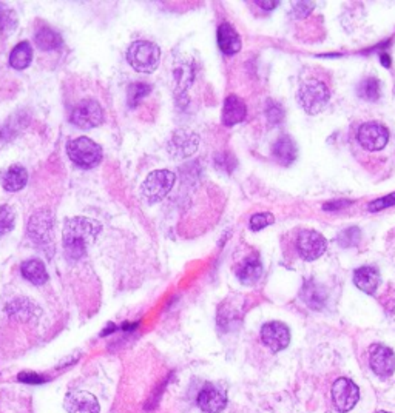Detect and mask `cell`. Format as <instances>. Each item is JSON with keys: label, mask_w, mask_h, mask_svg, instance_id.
<instances>
[{"label": "cell", "mask_w": 395, "mask_h": 413, "mask_svg": "<svg viewBox=\"0 0 395 413\" xmlns=\"http://www.w3.org/2000/svg\"><path fill=\"white\" fill-rule=\"evenodd\" d=\"M100 228L102 227L98 221L84 218V216L67 219L62 232V243L67 256L73 260H78L84 256L87 250L96 241Z\"/></svg>", "instance_id": "1"}, {"label": "cell", "mask_w": 395, "mask_h": 413, "mask_svg": "<svg viewBox=\"0 0 395 413\" xmlns=\"http://www.w3.org/2000/svg\"><path fill=\"white\" fill-rule=\"evenodd\" d=\"M127 60L138 73H153L161 60V49L153 42L136 41L127 52Z\"/></svg>", "instance_id": "2"}, {"label": "cell", "mask_w": 395, "mask_h": 413, "mask_svg": "<svg viewBox=\"0 0 395 413\" xmlns=\"http://www.w3.org/2000/svg\"><path fill=\"white\" fill-rule=\"evenodd\" d=\"M330 99V90L324 82L309 79L299 87L298 100L308 114H318L326 108Z\"/></svg>", "instance_id": "3"}, {"label": "cell", "mask_w": 395, "mask_h": 413, "mask_svg": "<svg viewBox=\"0 0 395 413\" xmlns=\"http://www.w3.org/2000/svg\"><path fill=\"white\" fill-rule=\"evenodd\" d=\"M67 153L73 164L81 168H94L102 161V148L88 137H76L67 144Z\"/></svg>", "instance_id": "4"}, {"label": "cell", "mask_w": 395, "mask_h": 413, "mask_svg": "<svg viewBox=\"0 0 395 413\" xmlns=\"http://www.w3.org/2000/svg\"><path fill=\"white\" fill-rule=\"evenodd\" d=\"M360 399V390L352 379L341 377L334 381L330 387V403L334 410L339 413H348L355 408Z\"/></svg>", "instance_id": "5"}, {"label": "cell", "mask_w": 395, "mask_h": 413, "mask_svg": "<svg viewBox=\"0 0 395 413\" xmlns=\"http://www.w3.org/2000/svg\"><path fill=\"white\" fill-rule=\"evenodd\" d=\"M176 176L169 170H156L147 176V179L144 181L141 192L142 196L149 202H159L162 201L165 196L170 193V190L173 188Z\"/></svg>", "instance_id": "6"}, {"label": "cell", "mask_w": 395, "mask_h": 413, "mask_svg": "<svg viewBox=\"0 0 395 413\" xmlns=\"http://www.w3.org/2000/svg\"><path fill=\"white\" fill-rule=\"evenodd\" d=\"M70 120L76 126H79V129H96V126L104 122V110H102V107L96 100L84 99L74 107Z\"/></svg>", "instance_id": "7"}, {"label": "cell", "mask_w": 395, "mask_h": 413, "mask_svg": "<svg viewBox=\"0 0 395 413\" xmlns=\"http://www.w3.org/2000/svg\"><path fill=\"white\" fill-rule=\"evenodd\" d=\"M369 367L380 379L391 378L395 372V353L383 344H372L367 350Z\"/></svg>", "instance_id": "8"}, {"label": "cell", "mask_w": 395, "mask_h": 413, "mask_svg": "<svg viewBox=\"0 0 395 413\" xmlns=\"http://www.w3.org/2000/svg\"><path fill=\"white\" fill-rule=\"evenodd\" d=\"M360 145L367 151H378L386 147L389 141V131L383 124L367 122L363 124L356 133Z\"/></svg>", "instance_id": "9"}, {"label": "cell", "mask_w": 395, "mask_h": 413, "mask_svg": "<svg viewBox=\"0 0 395 413\" xmlns=\"http://www.w3.org/2000/svg\"><path fill=\"white\" fill-rule=\"evenodd\" d=\"M297 249L301 258L310 263L324 255L328 249V241L315 230H303L297 238Z\"/></svg>", "instance_id": "10"}, {"label": "cell", "mask_w": 395, "mask_h": 413, "mask_svg": "<svg viewBox=\"0 0 395 413\" xmlns=\"http://www.w3.org/2000/svg\"><path fill=\"white\" fill-rule=\"evenodd\" d=\"M261 341L272 352H281L290 344V330L279 321L267 322L261 327Z\"/></svg>", "instance_id": "11"}, {"label": "cell", "mask_w": 395, "mask_h": 413, "mask_svg": "<svg viewBox=\"0 0 395 413\" xmlns=\"http://www.w3.org/2000/svg\"><path fill=\"white\" fill-rule=\"evenodd\" d=\"M63 408L68 413H99L98 399L85 390H72L67 393Z\"/></svg>", "instance_id": "12"}, {"label": "cell", "mask_w": 395, "mask_h": 413, "mask_svg": "<svg viewBox=\"0 0 395 413\" xmlns=\"http://www.w3.org/2000/svg\"><path fill=\"white\" fill-rule=\"evenodd\" d=\"M198 405L206 413H220L226 409L227 397L216 386L206 384L198 395Z\"/></svg>", "instance_id": "13"}, {"label": "cell", "mask_w": 395, "mask_h": 413, "mask_svg": "<svg viewBox=\"0 0 395 413\" xmlns=\"http://www.w3.org/2000/svg\"><path fill=\"white\" fill-rule=\"evenodd\" d=\"M198 144H200V137L195 133L180 130L171 136L169 142V151L173 157H187L195 153Z\"/></svg>", "instance_id": "14"}, {"label": "cell", "mask_w": 395, "mask_h": 413, "mask_svg": "<svg viewBox=\"0 0 395 413\" xmlns=\"http://www.w3.org/2000/svg\"><path fill=\"white\" fill-rule=\"evenodd\" d=\"M51 230H53V219H51L50 212H39L36 213L33 218L30 219L28 225V233L30 238L34 243L45 244L51 241Z\"/></svg>", "instance_id": "15"}, {"label": "cell", "mask_w": 395, "mask_h": 413, "mask_svg": "<svg viewBox=\"0 0 395 413\" xmlns=\"http://www.w3.org/2000/svg\"><path fill=\"white\" fill-rule=\"evenodd\" d=\"M247 114V107L244 100L231 94L224 100V107H222V124L226 126H233L239 122H243Z\"/></svg>", "instance_id": "16"}, {"label": "cell", "mask_w": 395, "mask_h": 413, "mask_svg": "<svg viewBox=\"0 0 395 413\" xmlns=\"http://www.w3.org/2000/svg\"><path fill=\"white\" fill-rule=\"evenodd\" d=\"M218 47L226 56L239 53L241 37L231 23H221L218 28Z\"/></svg>", "instance_id": "17"}, {"label": "cell", "mask_w": 395, "mask_h": 413, "mask_svg": "<svg viewBox=\"0 0 395 413\" xmlns=\"http://www.w3.org/2000/svg\"><path fill=\"white\" fill-rule=\"evenodd\" d=\"M354 284L359 287L361 291H365L367 295L375 293L378 284H380V273L375 267H360L359 270L354 273Z\"/></svg>", "instance_id": "18"}, {"label": "cell", "mask_w": 395, "mask_h": 413, "mask_svg": "<svg viewBox=\"0 0 395 413\" xmlns=\"http://www.w3.org/2000/svg\"><path fill=\"white\" fill-rule=\"evenodd\" d=\"M261 275H263V267H261V263L257 256L244 259L237 269V276L244 285L257 284Z\"/></svg>", "instance_id": "19"}, {"label": "cell", "mask_w": 395, "mask_h": 413, "mask_svg": "<svg viewBox=\"0 0 395 413\" xmlns=\"http://www.w3.org/2000/svg\"><path fill=\"white\" fill-rule=\"evenodd\" d=\"M22 276L34 285H43L48 281V271L41 259H28L21 265Z\"/></svg>", "instance_id": "20"}, {"label": "cell", "mask_w": 395, "mask_h": 413, "mask_svg": "<svg viewBox=\"0 0 395 413\" xmlns=\"http://www.w3.org/2000/svg\"><path fill=\"white\" fill-rule=\"evenodd\" d=\"M28 182V171L22 165H12L2 177V186L8 192H19Z\"/></svg>", "instance_id": "21"}, {"label": "cell", "mask_w": 395, "mask_h": 413, "mask_svg": "<svg viewBox=\"0 0 395 413\" xmlns=\"http://www.w3.org/2000/svg\"><path fill=\"white\" fill-rule=\"evenodd\" d=\"M33 60V48L30 42H21L12 48L10 54V65L14 69H25Z\"/></svg>", "instance_id": "22"}, {"label": "cell", "mask_w": 395, "mask_h": 413, "mask_svg": "<svg viewBox=\"0 0 395 413\" xmlns=\"http://www.w3.org/2000/svg\"><path fill=\"white\" fill-rule=\"evenodd\" d=\"M273 156H275L283 165L294 164L297 159V147L289 136L279 137L273 145Z\"/></svg>", "instance_id": "23"}, {"label": "cell", "mask_w": 395, "mask_h": 413, "mask_svg": "<svg viewBox=\"0 0 395 413\" xmlns=\"http://www.w3.org/2000/svg\"><path fill=\"white\" fill-rule=\"evenodd\" d=\"M36 45L39 47L42 52H54V49L62 47V37L57 31L51 28H41L34 36Z\"/></svg>", "instance_id": "24"}, {"label": "cell", "mask_w": 395, "mask_h": 413, "mask_svg": "<svg viewBox=\"0 0 395 413\" xmlns=\"http://www.w3.org/2000/svg\"><path fill=\"white\" fill-rule=\"evenodd\" d=\"M301 298L310 309L321 310L324 307V304H326L328 296H326V293H324V290L320 287V285H317L314 282H309V284L304 285Z\"/></svg>", "instance_id": "25"}, {"label": "cell", "mask_w": 395, "mask_h": 413, "mask_svg": "<svg viewBox=\"0 0 395 413\" xmlns=\"http://www.w3.org/2000/svg\"><path fill=\"white\" fill-rule=\"evenodd\" d=\"M17 28V16L8 6L0 3V37H6L14 33Z\"/></svg>", "instance_id": "26"}, {"label": "cell", "mask_w": 395, "mask_h": 413, "mask_svg": "<svg viewBox=\"0 0 395 413\" xmlns=\"http://www.w3.org/2000/svg\"><path fill=\"white\" fill-rule=\"evenodd\" d=\"M381 94V84L378 79L375 78H367L359 85V96L369 102L378 100Z\"/></svg>", "instance_id": "27"}, {"label": "cell", "mask_w": 395, "mask_h": 413, "mask_svg": "<svg viewBox=\"0 0 395 413\" xmlns=\"http://www.w3.org/2000/svg\"><path fill=\"white\" fill-rule=\"evenodd\" d=\"M14 228V212L8 205H0V238Z\"/></svg>", "instance_id": "28"}, {"label": "cell", "mask_w": 395, "mask_h": 413, "mask_svg": "<svg viewBox=\"0 0 395 413\" xmlns=\"http://www.w3.org/2000/svg\"><path fill=\"white\" fill-rule=\"evenodd\" d=\"M150 85L147 84H141V82H136V84H131L129 87V105L130 107H136L141 99L147 96L150 93Z\"/></svg>", "instance_id": "29"}, {"label": "cell", "mask_w": 395, "mask_h": 413, "mask_svg": "<svg viewBox=\"0 0 395 413\" xmlns=\"http://www.w3.org/2000/svg\"><path fill=\"white\" fill-rule=\"evenodd\" d=\"M273 221H275V218H273L272 213H257L250 218V228L253 232H259L272 225Z\"/></svg>", "instance_id": "30"}, {"label": "cell", "mask_w": 395, "mask_h": 413, "mask_svg": "<svg viewBox=\"0 0 395 413\" xmlns=\"http://www.w3.org/2000/svg\"><path fill=\"white\" fill-rule=\"evenodd\" d=\"M266 116L272 125L279 124L284 119L283 107L277 102H273V100H269V104L266 107Z\"/></svg>", "instance_id": "31"}, {"label": "cell", "mask_w": 395, "mask_h": 413, "mask_svg": "<svg viewBox=\"0 0 395 413\" xmlns=\"http://www.w3.org/2000/svg\"><path fill=\"white\" fill-rule=\"evenodd\" d=\"M360 241V230L356 227L348 228L339 236V244L341 247H354Z\"/></svg>", "instance_id": "32"}, {"label": "cell", "mask_w": 395, "mask_h": 413, "mask_svg": "<svg viewBox=\"0 0 395 413\" xmlns=\"http://www.w3.org/2000/svg\"><path fill=\"white\" fill-rule=\"evenodd\" d=\"M392 205H395V193H391V194L385 196V198H380L377 201L371 202V204H369V210L375 213V212H380V210H385Z\"/></svg>", "instance_id": "33"}, {"label": "cell", "mask_w": 395, "mask_h": 413, "mask_svg": "<svg viewBox=\"0 0 395 413\" xmlns=\"http://www.w3.org/2000/svg\"><path fill=\"white\" fill-rule=\"evenodd\" d=\"M312 8H314V3L297 2V3H294V14H295V17H304L309 14Z\"/></svg>", "instance_id": "34"}, {"label": "cell", "mask_w": 395, "mask_h": 413, "mask_svg": "<svg viewBox=\"0 0 395 413\" xmlns=\"http://www.w3.org/2000/svg\"><path fill=\"white\" fill-rule=\"evenodd\" d=\"M19 379H21L22 383H27V384H39L45 381V378L37 377L36 373H22L21 377H19Z\"/></svg>", "instance_id": "35"}, {"label": "cell", "mask_w": 395, "mask_h": 413, "mask_svg": "<svg viewBox=\"0 0 395 413\" xmlns=\"http://www.w3.org/2000/svg\"><path fill=\"white\" fill-rule=\"evenodd\" d=\"M255 3H257L259 6V8L269 11V10L277 8L279 2H269V0H267V2H266V0H258V2H255Z\"/></svg>", "instance_id": "36"}, {"label": "cell", "mask_w": 395, "mask_h": 413, "mask_svg": "<svg viewBox=\"0 0 395 413\" xmlns=\"http://www.w3.org/2000/svg\"><path fill=\"white\" fill-rule=\"evenodd\" d=\"M381 62H385V67H389L391 65V60H389V57L386 56V53L381 54Z\"/></svg>", "instance_id": "37"}, {"label": "cell", "mask_w": 395, "mask_h": 413, "mask_svg": "<svg viewBox=\"0 0 395 413\" xmlns=\"http://www.w3.org/2000/svg\"><path fill=\"white\" fill-rule=\"evenodd\" d=\"M375 413H391V412H386V410H378V412H375Z\"/></svg>", "instance_id": "38"}]
</instances>
